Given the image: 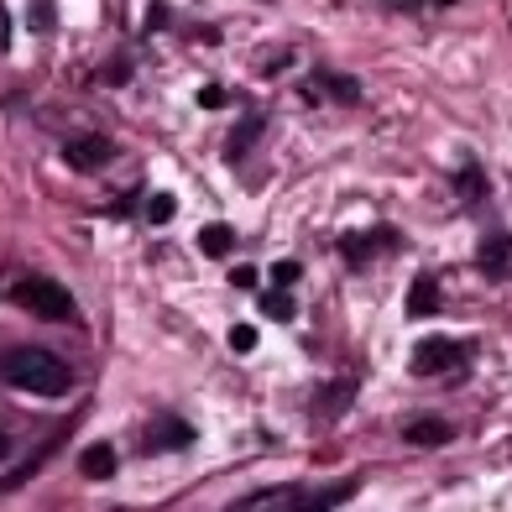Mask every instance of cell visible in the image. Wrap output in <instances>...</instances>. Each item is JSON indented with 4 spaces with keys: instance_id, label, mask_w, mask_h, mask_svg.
Masks as SVG:
<instances>
[{
    "instance_id": "cell-16",
    "label": "cell",
    "mask_w": 512,
    "mask_h": 512,
    "mask_svg": "<svg viewBox=\"0 0 512 512\" xmlns=\"http://www.w3.org/2000/svg\"><path fill=\"white\" fill-rule=\"evenodd\" d=\"M288 283H298V262H277L272 267V288H288Z\"/></svg>"
},
{
    "instance_id": "cell-2",
    "label": "cell",
    "mask_w": 512,
    "mask_h": 512,
    "mask_svg": "<svg viewBox=\"0 0 512 512\" xmlns=\"http://www.w3.org/2000/svg\"><path fill=\"white\" fill-rule=\"evenodd\" d=\"M11 304L37 314V319H53V324L74 319V298H68V288L63 283H48V277H21V283L11 288Z\"/></svg>"
},
{
    "instance_id": "cell-4",
    "label": "cell",
    "mask_w": 512,
    "mask_h": 512,
    "mask_svg": "<svg viewBox=\"0 0 512 512\" xmlns=\"http://www.w3.org/2000/svg\"><path fill=\"white\" fill-rule=\"evenodd\" d=\"M63 157L74 162V168H100V162L115 157V142H105V136H79V142H68Z\"/></svg>"
},
{
    "instance_id": "cell-12",
    "label": "cell",
    "mask_w": 512,
    "mask_h": 512,
    "mask_svg": "<svg viewBox=\"0 0 512 512\" xmlns=\"http://www.w3.org/2000/svg\"><path fill=\"white\" fill-rule=\"evenodd\" d=\"M262 309H267V319H293V298H288L283 288H272V293L262 298Z\"/></svg>"
},
{
    "instance_id": "cell-7",
    "label": "cell",
    "mask_w": 512,
    "mask_h": 512,
    "mask_svg": "<svg viewBox=\"0 0 512 512\" xmlns=\"http://www.w3.org/2000/svg\"><path fill=\"white\" fill-rule=\"evenodd\" d=\"M455 429L445 424V418H413L408 424V445H450Z\"/></svg>"
},
{
    "instance_id": "cell-18",
    "label": "cell",
    "mask_w": 512,
    "mask_h": 512,
    "mask_svg": "<svg viewBox=\"0 0 512 512\" xmlns=\"http://www.w3.org/2000/svg\"><path fill=\"white\" fill-rule=\"evenodd\" d=\"M199 105H204V110H215V105H225V89H220V84H209L204 95H199Z\"/></svg>"
},
{
    "instance_id": "cell-5",
    "label": "cell",
    "mask_w": 512,
    "mask_h": 512,
    "mask_svg": "<svg viewBox=\"0 0 512 512\" xmlns=\"http://www.w3.org/2000/svg\"><path fill=\"white\" fill-rule=\"evenodd\" d=\"M194 429L189 424H178V418H157V429H147V450H173V445H189Z\"/></svg>"
},
{
    "instance_id": "cell-22",
    "label": "cell",
    "mask_w": 512,
    "mask_h": 512,
    "mask_svg": "<svg viewBox=\"0 0 512 512\" xmlns=\"http://www.w3.org/2000/svg\"><path fill=\"white\" fill-rule=\"evenodd\" d=\"M0 455H6V434H0Z\"/></svg>"
},
{
    "instance_id": "cell-14",
    "label": "cell",
    "mask_w": 512,
    "mask_h": 512,
    "mask_svg": "<svg viewBox=\"0 0 512 512\" xmlns=\"http://www.w3.org/2000/svg\"><path fill=\"white\" fill-rule=\"evenodd\" d=\"M147 220H152V225H168V220H173V199H168V194H157L152 209H147Z\"/></svg>"
},
{
    "instance_id": "cell-13",
    "label": "cell",
    "mask_w": 512,
    "mask_h": 512,
    "mask_svg": "<svg viewBox=\"0 0 512 512\" xmlns=\"http://www.w3.org/2000/svg\"><path fill=\"white\" fill-rule=\"evenodd\" d=\"M319 84L330 89L335 100H356V79H330V74H319Z\"/></svg>"
},
{
    "instance_id": "cell-3",
    "label": "cell",
    "mask_w": 512,
    "mask_h": 512,
    "mask_svg": "<svg viewBox=\"0 0 512 512\" xmlns=\"http://www.w3.org/2000/svg\"><path fill=\"white\" fill-rule=\"evenodd\" d=\"M471 361V340H455V335H434V340H424L413 351V371L418 377H445V371H455V366H465Z\"/></svg>"
},
{
    "instance_id": "cell-8",
    "label": "cell",
    "mask_w": 512,
    "mask_h": 512,
    "mask_svg": "<svg viewBox=\"0 0 512 512\" xmlns=\"http://www.w3.org/2000/svg\"><path fill=\"white\" fill-rule=\"evenodd\" d=\"M79 471H84L89 481H110V476H115V450H110V445H89V450L79 455Z\"/></svg>"
},
{
    "instance_id": "cell-19",
    "label": "cell",
    "mask_w": 512,
    "mask_h": 512,
    "mask_svg": "<svg viewBox=\"0 0 512 512\" xmlns=\"http://www.w3.org/2000/svg\"><path fill=\"white\" fill-rule=\"evenodd\" d=\"M387 6H398V11H424L429 0H387ZM439 6H450V0H439Z\"/></svg>"
},
{
    "instance_id": "cell-20",
    "label": "cell",
    "mask_w": 512,
    "mask_h": 512,
    "mask_svg": "<svg viewBox=\"0 0 512 512\" xmlns=\"http://www.w3.org/2000/svg\"><path fill=\"white\" fill-rule=\"evenodd\" d=\"M230 283H236V288H251L256 272H251V267H236V272H230Z\"/></svg>"
},
{
    "instance_id": "cell-10",
    "label": "cell",
    "mask_w": 512,
    "mask_h": 512,
    "mask_svg": "<svg viewBox=\"0 0 512 512\" xmlns=\"http://www.w3.org/2000/svg\"><path fill=\"white\" fill-rule=\"evenodd\" d=\"M199 246H204L209 256H220V251L236 246V230H230V225H204V230H199Z\"/></svg>"
},
{
    "instance_id": "cell-6",
    "label": "cell",
    "mask_w": 512,
    "mask_h": 512,
    "mask_svg": "<svg viewBox=\"0 0 512 512\" xmlns=\"http://www.w3.org/2000/svg\"><path fill=\"white\" fill-rule=\"evenodd\" d=\"M481 272H486V277L512 272V241H507V236H486V241H481Z\"/></svg>"
},
{
    "instance_id": "cell-1",
    "label": "cell",
    "mask_w": 512,
    "mask_h": 512,
    "mask_svg": "<svg viewBox=\"0 0 512 512\" xmlns=\"http://www.w3.org/2000/svg\"><path fill=\"white\" fill-rule=\"evenodd\" d=\"M0 377H6L11 387H21V392H37V398H63L68 387H74V371H68L58 356H48V351H11L6 361H0Z\"/></svg>"
},
{
    "instance_id": "cell-17",
    "label": "cell",
    "mask_w": 512,
    "mask_h": 512,
    "mask_svg": "<svg viewBox=\"0 0 512 512\" xmlns=\"http://www.w3.org/2000/svg\"><path fill=\"white\" fill-rule=\"evenodd\" d=\"M460 194H471V199H481V178H476V168H460Z\"/></svg>"
},
{
    "instance_id": "cell-15",
    "label": "cell",
    "mask_w": 512,
    "mask_h": 512,
    "mask_svg": "<svg viewBox=\"0 0 512 512\" xmlns=\"http://www.w3.org/2000/svg\"><path fill=\"white\" fill-rule=\"evenodd\" d=\"M230 345H236L241 356H246V351H256V330H251V324H236V330H230Z\"/></svg>"
},
{
    "instance_id": "cell-21",
    "label": "cell",
    "mask_w": 512,
    "mask_h": 512,
    "mask_svg": "<svg viewBox=\"0 0 512 512\" xmlns=\"http://www.w3.org/2000/svg\"><path fill=\"white\" fill-rule=\"evenodd\" d=\"M6 37H11V16H6V6H0V53H6Z\"/></svg>"
},
{
    "instance_id": "cell-11",
    "label": "cell",
    "mask_w": 512,
    "mask_h": 512,
    "mask_svg": "<svg viewBox=\"0 0 512 512\" xmlns=\"http://www.w3.org/2000/svg\"><path fill=\"white\" fill-rule=\"evenodd\" d=\"M256 131H262V115H246V121L236 126V136H230V147H225V157H230V162H241V152L251 147V136H256Z\"/></svg>"
},
{
    "instance_id": "cell-9",
    "label": "cell",
    "mask_w": 512,
    "mask_h": 512,
    "mask_svg": "<svg viewBox=\"0 0 512 512\" xmlns=\"http://www.w3.org/2000/svg\"><path fill=\"white\" fill-rule=\"evenodd\" d=\"M434 309H439V288H434V277H418L413 293H408V314L418 319V314H434Z\"/></svg>"
}]
</instances>
